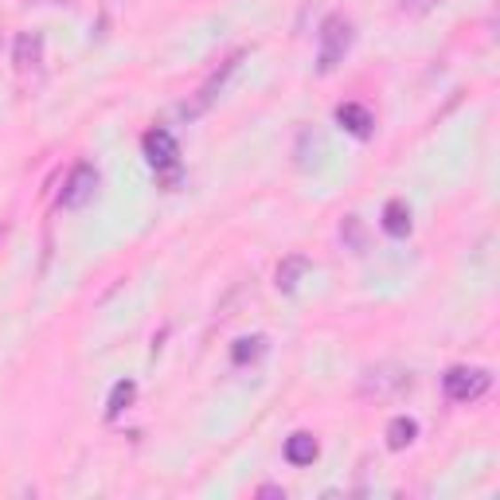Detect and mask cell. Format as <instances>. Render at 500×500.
Returning a JSON list of instances; mask_svg holds the SVG:
<instances>
[{
  "mask_svg": "<svg viewBox=\"0 0 500 500\" xmlns=\"http://www.w3.org/2000/svg\"><path fill=\"white\" fill-rule=\"evenodd\" d=\"M352 47V24L345 16H329L325 28H321V52H317V71L321 75H332L340 63H345Z\"/></svg>",
  "mask_w": 500,
  "mask_h": 500,
  "instance_id": "6da1fadb",
  "label": "cell"
},
{
  "mask_svg": "<svg viewBox=\"0 0 500 500\" xmlns=\"http://www.w3.org/2000/svg\"><path fill=\"white\" fill-rule=\"evenodd\" d=\"M488 384H493V376H488L485 368H449L442 376V387L454 403H473V399H481Z\"/></svg>",
  "mask_w": 500,
  "mask_h": 500,
  "instance_id": "7a4b0ae2",
  "label": "cell"
},
{
  "mask_svg": "<svg viewBox=\"0 0 500 500\" xmlns=\"http://www.w3.org/2000/svg\"><path fill=\"white\" fill-rule=\"evenodd\" d=\"M98 192V172L91 169V164H75L71 176H67L63 184V195H59V203L63 208H83V203H91Z\"/></svg>",
  "mask_w": 500,
  "mask_h": 500,
  "instance_id": "3957f363",
  "label": "cell"
},
{
  "mask_svg": "<svg viewBox=\"0 0 500 500\" xmlns=\"http://www.w3.org/2000/svg\"><path fill=\"white\" fill-rule=\"evenodd\" d=\"M141 149H145V161L153 164L156 172L161 169H176V156H180V149H176V137L169 130H149L141 137Z\"/></svg>",
  "mask_w": 500,
  "mask_h": 500,
  "instance_id": "277c9868",
  "label": "cell"
},
{
  "mask_svg": "<svg viewBox=\"0 0 500 500\" xmlns=\"http://www.w3.org/2000/svg\"><path fill=\"white\" fill-rule=\"evenodd\" d=\"M337 122H340V130L352 133V137H360V141H368L371 130H376V117H371V110H368V106H360V102L337 106Z\"/></svg>",
  "mask_w": 500,
  "mask_h": 500,
  "instance_id": "5b68a950",
  "label": "cell"
},
{
  "mask_svg": "<svg viewBox=\"0 0 500 500\" xmlns=\"http://www.w3.org/2000/svg\"><path fill=\"white\" fill-rule=\"evenodd\" d=\"M317 454H321L317 438L306 434V430H301V434H293L286 442V462L290 465H313V462H317Z\"/></svg>",
  "mask_w": 500,
  "mask_h": 500,
  "instance_id": "8992f818",
  "label": "cell"
},
{
  "mask_svg": "<svg viewBox=\"0 0 500 500\" xmlns=\"http://www.w3.org/2000/svg\"><path fill=\"white\" fill-rule=\"evenodd\" d=\"M384 231L391 234V239H403V234H410V208L403 200H391L384 208Z\"/></svg>",
  "mask_w": 500,
  "mask_h": 500,
  "instance_id": "52a82bcc",
  "label": "cell"
},
{
  "mask_svg": "<svg viewBox=\"0 0 500 500\" xmlns=\"http://www.w3.org/2000/svg\"><path fill=\"white\" fill-rule=\"evenodd\" d=\"M306 274H309V258L293 254V258H286V262L278 266V290H282V293H293V290H298V282L306 278Z\"/></svg>",
  "mask_w": 500,
  "mask_h": 500,
  "instance_id": "ba28073f",
  "label": "cell"
},
{
  "mask_svg": "<svg viewBox=\"0 0 500 500\" xmlns=\"http://www.w3.org/2000/svg\"><path fill=\"white\" fill-rule=\"evenodd\" d=\"M415 438H418V423H415V418H407V415L391 418V426H387V446L391 449H407Z\"/></svg>",
  "mask_w": 500,
  "mask_h": 500,
  "instance_id": "9c48e42d",
  "label": "cell"
},
{
  "mask_svg": "<svg viewBox=\"0 0 500 500\" xmlns=\"http://www.w3.org/2000/svg\"><path fill=\"white\" fill-rule=\"evenodd\" d=\"M39 55H44V39H39L36 32H24L16 39V55H12L16 67H24V71H28V67L39 63Z\"/></svg>",
  "mask_w": 500,
  "mask_h": 500,
  "instance_id": "30bf717a",
  "label": "cell"
},
{
  "mask_svg": "<svg viewBox=\"0 0 500 500\" xmlns=\"http://www.w3.org/2000/svg\"><path fill=\"white\" fill-rule=\"evenodd\" d=\"M133 399H137V384H133V379H122V384H114V391H110V403H106V415L117 418L125 407L133 403Z\"/></svg>",
  "mask_w": 500,
  "mask_h": 500,
  "instance_id": "8fae6325",
  "label": "cell"
},
{
  "mask_svg": "<svg viewBox=\"0 0 500 500\" xmlns=\"http://www.w3.org/2000/svg\"><path fill=\"white\" fill-rule=\"evenodd\" d=\"M262 352H266V340H262V337H242V340H234L231 360H234V364H250V360H258Z\"/></svg>",
  "mask_w": 500,
  "mask_h": 500,
  "instance_id": "7c38bea8",
  "label": "cell"
},
{
  "mask_svg": "<svg viewBox=\"0 0 500 500\" xmlns=\"http://www.w3.org/2000/svg\"><path fill=\"white\" fill-rule=\"evenodd\" d=\"M430 4H434V0H403V4H399V12H410V16H418V12H426Z\"/></svg>",
  "mask_w": 500,
  "mask_h": 500,
  "instance_id": "4fadbf2b",
  "label": "cell"
},
{
  "mask_svg": "<svg viewBox=\"0 0 500 500\" xmlns=\"http://www.w3.org/2000/svg\"><path fill=\"white\" fill-rule=\"evenodd\" d=\"M258 496H286V488H278V485H262V488H258Z\"/></svg>",
  "mask_w": 500,
  "mask_h": 500,
  "instance_id": "5bb4252c",
  "label": "cell"
}]
</instances>
